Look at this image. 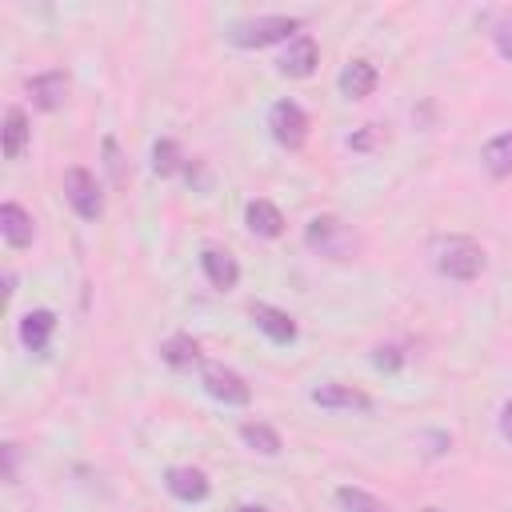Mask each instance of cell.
Masks as SVG:
<instances>
[{"instance_id":"5bb4252c","label":"cell","mask_w":512,"mask_h":512,"mask_svg":"<svg viewBox=\"0 0 512 512\" xmlns=\"http://www.w3.org/2000/svg\"><path fill=\"white\" fill-rule=\"evenodd\" d=\"M376 84H380V72H376L372 60H348V64L340 68V76H336V88H340V96H348V100L372 96Z\"/></svg>"},{"instance_id":"52a82bcc","label":"cell","mask_w":512,"mask_h":512,"mask_svg":"<svg viewBox=\"0 0 512 512\" xmlns=\"http://www.w3.org/2000/svg\"><path fill=\"white\" fill-rule=\"evenodd\" d=\"M316 64H320V48H316V40H312L308 32H296V36L280 48V56H276L280 76H292V80H308V76L316 72Z\"/></svg>"},{"instance_id":"ac0fdd59","label":"cell","mask_w":512,"mask_h":512,"mask_svg":"<svg viewBox=\"0 0 512 512\" xmlns=\"http://www.w3.org/2000/svg\"><path fill=\"white\" fill-rule=\"evenodd\" d=\"M160 360H164L168 368L184 372V368H196L204 356H200V344H196L188 332H176V336H168V340L160 344Z\"/></svg>"},{"instance_id":"44dd1931","label":"cell","mask_w":512,"mask_h":512,"mask_svg":"<svg viewBox=\"0 0 512 512\" xmlns=\"http://www.w3.org/2000/svg\"><path fill=\"white\" fill-rule=\"evenodd\" d=\"M152 172H156V176L188 172V160H184V152H180L176 140H156V144H152Z\"/></svg>"},{"instance_id":"9c48e42d","label":"cell","mask_w":512,"mask_h":512,"mask_svg":"<svg viewBox=\"0 0 512 512\" xmlns=\"http://www.w3.org/2000/svg\"><path fill=\"white\" fill-rule=\"evenodd\" d=\"M312 404L316 408H328V412H368L372 400L368 392L344 384V380H324L320 388H312Z\"/></svg>"},{"instance_id":"6da1fadb","label":"cell","mask_w":512,"mask_h":512,"mask_svg":"<svg viewBox=\"0 0 512 512\" xmlns=\"http://www.w3.org/2000/svg\"><path fill=\"white\" fill-rule=\"evenodd\" d=\"M304 244H308V252H316L324 260H352L364 248L360 232L348 220L332 216V212H320V216H312L304 224Z\"/></svg>"},{"instance_id":"7402d4cb","label":"cell","mask_w":512,"mask_h":512,"mask_svg":"<svg viewBox=\"0 0 512 512\" xmlns=\"http://www.w3.org/2000/svg\"><path fill=\"white\" fill-rule=\"evenodd\" d=\"M336 504H340V512H392L380 496H372L364 488H352V484L336 488Z\"/></svg>"},{"instance_id":"7a4b0ae2","label":"cell","mask_w":512,"mask_h":512,"mask_svg":"<svg viewBox=\"0 0 512 512\" xmlns=\"http://www.w3.org/2000/svg\"><path fill=\"white\" fill-rule=\"evenodd\" d=\"M432 264H436L440 276L468 284V280H476V276L484 272L488 256H484V248H480L472 236H440V240L432 244Z\"/></svg>"},{"instance_id":"7c38bea8","label":"cell","mask_w":512,"mask_h":512,"mask_svg":"<svg viewBox=\"0 0 512 512\" xmlns=\"http://www.w3.org/2000/svg\"><path fill=\"white\" fill-rule=\"evenodd\" d=\"M20 344L32 352V356H44L48 344H52V332H56V312L52 308H32L20 316Z\"/></svg>"},{"instance_id":"8992f818","label":"cell","mask_w":512,"mask_h":512,"mask_svg":"<svg viewBox=\"0 0 512 512\" xmlns=\"http://www.w3.org/2000/svg\"><path fill=\"white\" fill-rule=\"evenodd\" d=\"M308 112L296 104V100H276L268 108V132L280 148H300L308 140Z\"/></svg>"},{"instance_id":"484cf974","label":"cell","mask_w":512,"mask_h":512,"mask_svg":"<svg viewBox=\"0 0 512 512\" xmlns=\"http://www.w3.org/2000/svg\"><path fill=\"white\" fill-rule=\"evenodd\" d=\"M376 136H384V128H380V124H364V132H356V136H352L348 144L364 152V148H372V140H376Z\"/></svg>"},{"instance_id":"4fadbf2b","label":"cell","mask_w":512,"mask_h":512,"mask_svg":"<svg viewBox=\"0 0 512 512\" xmlns=\"http://www.w3.org/2000/svg\"><path fill=\"white\" fill-rule=\"evenodd\" d=\"M0 236H4V244L8 248H32V240H36V220H32V212L28 208H20V204H0Z\"/></svg>"},{"instance_id":"3957f363","label":"cell","mask_w":512,"mask_h":512,"mask_svg":"<svg viewBox=\"0 0 512 512\" xmlns=\"http://www.w3.org/2000/svg\"><path fill=\"white\" fill-rule=\"evenodd\" d=\"M296 32H300V20H296V16L272 12V16L236 20V24L228 28V40H232L236 48H268V44H288Z\"/></svg>"},{"instance_id":"cb8c5ba5","label":"cell","mask_w":512,"mask_h":512,"mask_svg":"<svg viewBox=\"0 0 512 512\" xmlns=\"http://www.w3.org/2000/svg\"><path fill=\"white\" fill-rule=\"evenodd\" d=\"M372 364H376V368H384V372H396V368L404 364V352H400L396 344H380V348L372 352Z\"/></svg>"},{"instance_id":"f546056e","label":"cell","mask_w":512,"mask_h":512,"mask_svg":"<svg viewBox=\"0 0 512 512\" xmlns=\"http://www.w3.org/2000/svg\"><path fill=\"white\" fill-rule=\"evenodd\" d=\"M420 512H440V508H420Z\"/></svg>"},{"instance_id":"83f0119b","label":"cell","mask_w":512,"mask_h":512,"mask_svg":"<svg viewBox=\"0 0 512 512\" xmlns=\"http://www.w3.org/2000/svg\"><path fill=\"white\" fill-rule=\"evenodd\" d=\"M500 436L512 444V400H504V408H500Z\"/></svg>"},{"instance_id":"ba28073f","label":"cell","mask_w":512,"mask_h":512,"mask_svg":"<svg viewBox=\"0 0 512 512\" xmlns=\"http://www.w3.org/2000/svg\"><path fill=\"white\" fill-rule=\"evenodd\" d=\"M164 488H168L180 504H200V500H208V492H212L208 472L196 468V464H172V468L164 472Z\"/></svg>"},{"instance_id":"5b68a950","label":"cell","mask_w":512,"mask_h":512,"mask_svg":"<svg viewBox=\"0 0 512 512\" xmlns=\"http://www.w3.org/2000/svg\"><path fill=\"white\" fill-rule=\"evenodd\" d=\"M200 384H204V392H208L216 404H224V408H244V404H252L248 380H244L236 368H228V364H204V368H200Z\"/></svg>"},{"instance_id":"f1b7e54d","label":"cell","mask_w":512,"mask_h":512,"mask_svg":"<svg viewBox=\"0 0 512 512\" xmlns=\"http://www.w3.org/2000/svg\"><path fill=\"white\" fill-rule=\"evenodd\" d=\"M236 512H268V508H264V504H240Z\"/></svg>"},{"instance_id":"2e32d148","label":"cell","mask_w":512,"mask_h":512,"mask_svg":"<svg viewBox=\"0 0 512 512\" xmlns=\"http://www.w3.org/2000/svg\"><path fill=\"white\" fill-rule=\"evenodd\" d=\"M244 224H248L252 236H260V240H276V236L284 232V212H280L272 200H248V208H244Z\"/></svg>"},{"instance_id":"277c9868","label":"cell","mask_w":512,"mask_h":512,"mask_svg":"<svg viewBox=\"0 0 512 512\" xmlns=\"http://www.w3.org/2000/svg\"><path fill=\"white\" fill-rule=\"evenodd\" d=\"M64 200H68V208L80 216V220H100L104 216V192H100V180L88 172V168H80V164H72L68 172H64Z\"/></svg>"},{"instance_id":"e0dca14e","label":"cell","mask_w":512,"mask_h":512,"mask_svg":"<svg viewBox=\"0 0 512 512\" xmlns=\"http://www.w3.org/2000/svg\"><path fill=\"white\" fill-rule=\"evenodd\" d=\"M28 136H32L28 116H24V108L12 104L4 112V128H0V152H4V160H20L24 148H28Z\"/></svg>"},{"instance_id":"30bf717a","label":"cell","mask_w":512,"mask_h":512,"mask_svg":"<svg viewBox=\"0 0 512 512\" xmlns=\"http://www.w3.org/2000/svg\"><path fill=\"white\" fill-rule=\"evenodd\" d=\"M200 272H204V280H208L216 292H232V288L240 284V264H236V256H232L228 248H216V244H208V248L200 252Z\"/></svg>"},{"instance_id":"d4e9b609","label":"cell","mask_w":512,"mask_h":512,"mask_svg":"<svg viewBox=\"0 0 512 512\" xmlns=\"http://www.w3.org/2000/svg\"><path fill=\"white\" fill-rule=\"evenodd\" d=\"M104 164H108V172H112V184H124V180H128V176H124V160H120L116 140H104Z\"/></svg>"},{"instance_id":"ffe728a7","label":"cell","mask_w":512,"mask_h":512,"mask_svg":"<svg viewBox=\"0 0 512 512\" xmlns=\"http://www.w3.org/2000/svg\"><path fill=\"white\" fill-rule=\"evenodd\" d=\"M240 440L252 448V452H260V456H280V432L272 428V424H260V420H244L240 424Z\"/></svg>"},{"instance_id":"9a60e30c","label":"cell","mask_w":512,"mask_h":512,"mask_svg":"<svg viewBox=\"0 0 512 512\" xmlns=\"http://www.w3.org/2000/svg\"><path fill=\"white\" fill-rule=\"evenodd\" d=\"M28 96H32V104L40 108V112H56V108H64V100H68V76L64 72H40V76H32L28 80Z\"/></svg>"},{"instance_id":"603a6c76","label":"cell","mask_w":512,"mask_h":512,"mask_svg":"<svg viewBox=\"0 0 512 512\" xmlns=\"http://www.w3.org/2000/svg\"><path fill=\"white\" fill-rule=\"evenodd\" d=\"M492 44L504 60H512V12H504L496 24H492Z\"/></svg>"},{"instance_id":"4316f807","label":"cell","mask_w":512,"mask_h":512,"mask_svg":"<svg viewBox=\"0 0 512 512\" xmlns=\"http://www.w3.org/2000/svg\"><path fill=\"white\" fill-rule=\"evenodd\" d=\"M0 456H4V480L12 484V480H16V444H4Z\"/></svg>"},{"instance_id":"d6986e66","label":"cell","mask_w":512,"mask_h":512,"mask_svg":"<svg viewBox=\"0 0 512 512\" xmlns=\"http://www.w3.org/2000/svg\"><path fill=\"white\" fill-rule=\"evenodd\" d=\"M480 164H484V172H488L492 180L512 176V132L492 136V140L480 148Z\"/></svg>"},{"instance_id":"8fae6325","label":"cell","mask_w":512,"mask_h":512,"mask_svg":"<svg viewBox=\"0 0 512 512\" xmlns=\"http://www.w3.org/2000/svg\"><path fill=\"white\" fill-rule=\"evenodd\" d=\"M248 316H252V324H256V332H264L272 344H292L296 340V320L284 312V308H276V304H264V300H256V304H248Z\"/></svg>"}]
</instances>
